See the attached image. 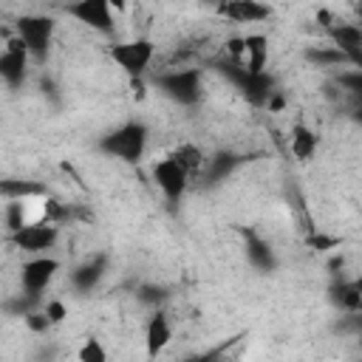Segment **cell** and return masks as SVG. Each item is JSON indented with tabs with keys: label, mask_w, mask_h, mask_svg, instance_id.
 <instances>
[{
	"label": "cell",
	"mask_w": 362,
	"mask_h": 362,
	"mask_svg": "<svg viewBox=\"0 0 362 362\" xmlns=\"http://www.w3.org/2000/svg\"><path fill=\"white\" fill-rule=\"evenodd\" d=\"M99 150L124 164H139L147 150V127L139 119H130V122L113 127L110 133H105L99 139Z\"/></svg>",
	"instance_id": "obj_1"
},
{
	"label": "cell",
	"mask_w": 362,
	"mask_h": 362,
	"mask_svg": "<svg viewBox=\"0 0 362 362\" xmlns=\"http://www.w3.org/2000/svg\"><path fill=\"white\" fill-rule=\"evenodd\" d=\"M201 82H204L201 68H175V71H164L156 76L158 90L181 107H192L201 102V93H204Z\"/></svg>",
	"instance_id": "obj_2"
},
{
	"label": "cell",
	"mask_w": 362,
	"mask_h": 362,
	"mask_svg": "<svg viewBox=\"0 0 362 362\" xmlns=\"http://www.w3.org/2000/svg\"><path fill=\"white\" fill-rule=\"evenodd\" d=\"M156 57V45L147 37H136L127 42H116L110 45V59L130 76V79H141V74L150 68Z\"/></svg>",
	"instance_id": "obj_3"
},
{
	"label": "cell",
	"mask_w": 362,
	"mask_h": 362,
	"mask_svg": "<svg viewBox=\"0 0 362 362\" xmlns=\"http://www.w3.org/2000/svg\"><path fill=\"white\" fill-rule=\"evenodd\" d=\"M17 40L28 48L31 57H45L48 48H51V40H54V28L57 23L45 14H23L17 23Z\"/></svg>",
	"instance_id": "obj_4"
},
{
	"label": "cell",
	"mask_w": 362,
	"mask_h": 362,
	"mask_svg": "<svg viewBox=\"0 0 362 362\" xmlns=\"http://www.w3.org/2000/svg\"><path fill=\"white\" fill-rule=\"evenodd\" d=\"M8 240L20 249V252H28V255H45L48 249H54V243L59 240V229L57 223H48V221H40V223H25L23 229L11 232Z\"/></svg>",
	"instance_id": "obj_5"
},
{
	"label": "cell",
	"mask_w": 362,
	"mask_h": 362,
	"mask_svg": "<svg viewBox=\"0 0 362 362\" xmlns=\"http://www.w3.org/2000/svg\"><path fill=\"white\" fill-rule=\"evenodd\" d=\"M153 181H156V187L164 192V198L170 204H178L184 198L187 187H189V173L173 156H167V158H158L153 164Z\"/></svg>",
	"instance_id": "obj_6"
},
{
	"label": "cell",
	"mask_w": 362,
	"mask_h": 362,
	"mask_svg": "<svg viewBox=\"0 0 362 362\" xmlns=\"http://www.w3.org/2000/svg\"><path fill=\"white\" fill-rule=\"evenodd\" d=\"M59 272V260L51 257V255H37L31 260L23 263L20 269V283H23V291L28 297H37L40 291L48 288V283L54 280V274Z\"/></svg>",
	"instance_id": "obj_7"
},
{
	"label": "cell",
	"mask_w": 362,
	"mask_h": 362,
	"mask_svg": "<svg viewBox=\"0 0 362 362\" xmlns=\"http://www.w3.org/2000/svg\"><path fill=\"white\" fill-rule=\"evenodd\" d=\"M71 17H76L79 23H85L88 28L99 31V34H107L113 31V6L107 0H79L74 6L65 8Z\"/></svg>",
	"instance_id": "obj_8"
},
{
	"label": "cell",
	"mask_w": 362,
	"mask_h": 362,
	"mask_svg": "<svg viewBox=\"0 0 362 362\" xmlns=\"http://www.w3.org/2000/svg\"><path fill=\"white\" fill-rule=\"evenodd\" d=\"M28 48L14 37L6 42L3 54H0V76L8 88H20L25 82V68H28Z\"/></svg>",
	"instance_id": "obj_9"
},
{
	"label": "cell",
	"mask_w": 362,
	"mask_h": 362,
	"mask_svg": "<svg viewBox=\"0 0 362 362\" xmlns=\"http://www.w3.org/2000/svg\"><path fill=\"white\" fill-rule=\"evenodd\" d=\"M328 37H331V45H337L354 68H362V25L356 23H337V25H328Z\"/></svg>",
	"instance_id": "obj_10"
},
{
	"label": "cell",
	"mask_w": 362,
	"mask_h": 362,
	"mask_svg": "<svg viewBox=\"0 0 362 362\" xmlns=\"http://www.w3.org/2000/svg\"><path fill=\"white\" fill-rule=\"evenodd\" d=\"M173 339V325L167 320L164 311H156L147 325H144V348H147V359H156Z\"/></svg>",
	"instance_id": "obj_11"
},
{
	"label": "cell",
	"mask_w": 362,
	"mask_h": 362,
	"mask_svg": "<svg viewBox=\"0 0 362 362\" xmlns=\"http://www.w3.org/2000/svg\"><path fill=\"white\" fill-rule=\"evenodd\" d=\"M218 14L232 20V23H260L272 14V8L257 3V0H229V3L218 6Z\"/></svg>",
	"instance_id": "obj_12"
},
{
	"label": "cell",
	"mask_w": 362,
	"mask_h": 362,
	"mask_svg": "<svg viewBox=\"0 0 362 362\" xmlns=\"http://www.w3.org/2000/svg\"><path fill=\"white\" fill-rule=\"evenodd\" d=\"M240 235H243V246H246L249 263H252L257 272H274L277 257H274L272 246H269L257 232H252V229H240Z\"/></svg>",
	"instance_id": "obj_13"
},
{
	"label": "cell",
	"mask_w": 362,
	"mask_h": 362,
	"mask_svg": "<svg viewBox=\"0 0 362 362\" xmlns=\"http://www.w3.org/2000/svg\"><path fill=\"white\" fill-rule=\"evenodd\" d=\"M238 90H240L252 105H269V99L277 93V90H274V76H272L269 71H263V74H249V71H246V76H243V82L238 85Z\"/></svg>",
	"instance_id": "obj_14"
},
{
	"label": "cell",
	"mask_w": 362,
	"mask_h": 362,
	"mask_svg": "<svg viewBox=\"0 0 362 362\" xmlns=\"http://www.w3.org/2000/svg\"><path fill=\"white\" fill-rule=\"evenodd\" d=\"M102 277H105V257H93V260H88V263H82V266H76L71 272V286L76 291L88 294V291H93L99 286Z\"/></svg>",
	"instance_id": "obj_15"
},
{
	"label": "cell",
	"mask_w": 362,
	"mask_h": 362,
	"mask_svg": "<svg viewBox=\"0 0 362 362\" xmlns=\"http://www.w3.org/2000/svg\"><path fill=\"white\" fill-rule=\"evenodd\" d=\"M246 40V54H243V68L249 74H263L266 59H269V37L266 34H249Z\"/></svg>",
	"instance_id": "obj_16"
},
{
	"label": "cell",
	"mask_w": 362,
	"mask_h": 362,
	"mask_svg": "<svg viewBox=\"0 0 362 362\" xmlns=\"http://www.w3.org/2000/svg\"><path fill=\"white\" fill-rule=\"evenodd\" d=\"M328 300H331L339 311H345V314H362V297H359V291L354 288L351 280L331 283V288H328Z\"/></svg>",
	"instance_id": "obj_17"
},
{
	"label": "cell",
	"mask_w": 362,
	"mask_h": 362,
	"mask_svg": "<svg viewBox=\"0 0 362 362\" xmlns=\"http://www.w3.org/2000/svg\"><path fill=\"white\" fill-rule=\"evenodd\" d=\"M305 59L314 62V65H320V68H339V65H342V68H354L351 59H348L337 45H331V42H328V45H317V48H314V45L305 48Z\"/></svg>",
	"instance_id": "obj_18"
},
{
	"label": "cell",
	"mask_w": 362,
	"mask_h": 362,
	"mask_svg": "<svg viewBox=\"0 0 362 362\" xmlns=\"http://www.w3.org/2000/svg\"><path fill=\"white\" fill-rule=\"evenodd\" d=\"M317 144H320V139H317V133L308 127V124H294L291 127V153L300 158V161H308L314 153H317Z\"/></svg>",
	"instance_id": "obj_19"
},
{
	"label": "cell",
	"mask_w": 362,
	"mask_h": 362,
	"mask_svg": "<svg viewBox=\"0 0 362 362\" xmlns=\"http://www.w3.org/2000/svg\"><path fill=\"white\" fill-rule=\"evenodd\" d=\"M173 158H175V161H178L189 175H195V173H201V170L206 167L201 147H198V144H192V141L178 144V147H175V153H173Z\"/></svg>",
	"instance_id": "obj_20"
},
{
	"label": "cell",
	"mask_w": 362,
	"mask_h": 362,
	"mask_svg": "<svg viewBox=\"0 0 362 362\" xmlns=\"http://www.w3.org/2000/svg\"><path fill=\"white\" fill-rule=\"evenodd\" d=\"M240 164V158L235 156V153H218V156H212L209 161H206V178L212 181V184H218V181H223L226 175H232V170Z\"/></svg>",
	"instance_id": "obj_21"
},
{
	"label": "cell",
	"mask_w": 362,
	"mask_h": 362,
	"mask_svg": "<svg viewBox=\"0 0 362 362\" xmlns=\"http://www.w3.org/2000/svg\"><path fill=\"white\" fill-rule=\"evenodd\" d=\"M76 359H79V362H107V348H105L96 337H88V339L79 345Z\"/></svg>",
	"instance_id": "obj_22"
},
{
	"label": "cell",
	"mask_w": 362,
	"mask_h": 362,
	"mask_svg": "<svg viewBox=\"0 0 362 362\" xmlns=\"http://www.w3.org/2000/svg\"><path fill=\"white\" fill-rule=\"evenodd\" d=\"M337 85L345 88L351 96H356L362 102V68H351V71H339L337 74Z\"/></svg>",
	"instance_id": "obj_23"
},
{
	"label": "cell",
	"mask_w": 362,
	"mask_h": 362,
	"mask_svg": "<svg viewBox=\"0 0 362 362\" xmlns=\"http://www.w3.org/2000/svg\"><path fill=\"white\" fill-rule=\"evenodd\" d=\"M139 300L144 305H161L167 300V288L158 283H144V286H139Z\"/></svg>",
	"instance_id": "obj_24"
},
{
	"label": "cell",
	"mask_w": 362,
	"mask_h": 362,
	"mask_svg": "<svg viewBox=\"0 0 362 362\" xmlns=\"http://www.w3.org/2000/svg\"><path fill=\"white\" fill-rule=\"evenodd\" d=\"M42 314L48 317L51 325H59V322L68 317V305H65L62 300H48V303L42 305Z\"/></svg>",
	"instance_id": "obj_25"
},
{
	"label": "cell",
	"mask_w": 362,
	"mask_h": 362,
	"mask_svg": "<svg viewBox=\"0 0 362 362\" xmlns=\"http://www.w3.org/2000/svg\"><path fill=\"white\" fill-rule=\"evenodd\" d=\"M339 243H342L339 238H328V235H320V232L308 238V246H314L317 252H328V249H337Z\"/></svg>",
	"instance_id": "obj_26"
},
{
	"label": "cell",
	"mask_w": 362,
	"mask_h": 362,
	"mask_svg": "<svg viewBox=\"0 0 362 362\" xmlns=\"http://www.w3.org/2000/svg\"><path fill=\"white\" fill-rule=\"evenodd\" d=\"M25 322H28L31 331H45V328H51V322H48V317H45L42 311H28V314H25Z\"/></svg>",
	"instance_id": "obj_27"
},
{
	"label": "cell",
	"mask_w": 362,
	"mask_h": 362,
	"mask_svg": "<svg viewBox=\"0 0 362 362\" xmlns=\"http://www.w3.org/2000/svg\"><path fill=\"white\" fill-rule=\"evenodd\" d=\"M229 345H232V342L218 345V348H209V351H206V354H209V359H206V362H223V351H226Z\"/></svg>",
	"instance_id": "obj_28"
},
{
	"label": "cell",
	"mask_w": 362,
	"mask_h": 362,
	"mask_svg": "<svg viewBox=\"0 0 362 362\" xmlns=\"http://www.w3.org/2000/svg\"><path fill=\"white\" fill-rule=\"evenodd\" d=\"M283 105H286V99H283V96H280V93H274V96H272V99H269V107H272V110H280V107H283Z\"/></svg>",
	"instance_id": "obj_29"
},
{
	"label": "cell",
	"mask_w": 362,
	"mask_h": 362,
	"mask_svg": "<svg viewBox=\"0 0 362 362\" xmlns=\"http://www.w3.org/2000/svg\"><path fill=\"white\" fill-rule=\"evenodd\" d=\"M351 119H354V122H356V124L362 127V102H359V105L354 107V113H351Z\"/></svg>",
	"instance_id": "obj_30"
},
{
	"label": "cell",
	"mask_w": 362,
	"mask_h": 362,
	"mask_svg": "<svg viewBox=\"0 0 362 362\" xmlns=\"http://www.w3.org/2000/svg\"><path fill=\"white\" fill-rule=\"evenodd\" d=\"M206 359H209V354L204 351V354H195V356H189L187 362H206Z\"/></svg>",
	"instance_id": "obj_31"
},
{
	"label": "cell",
	"mask_w": 362,
	"mask_h": 362,
	"mask_svg": "<svg viewBox=\"0 0 362 362\" xmlns=\"http://www.w3.org/2000/svg\"><path fill=\"white\" fill-rule=\"evenodd\" d=\"M351 283H354V288H356V291H359V297H362V274H359V277H354Z\"/></svg>",
	"instance_id": "obj_32"
}]
</instances>
